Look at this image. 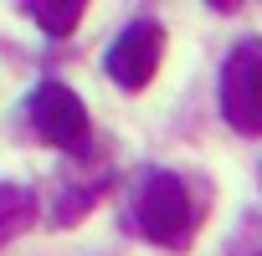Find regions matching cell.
I'll list each match as a JSON object with an SVG mask.
<instances>
[{
	"mask_svg": "<svg viewBox=\"0 0 262 256\" xmlns=\"http://www.w3.org/2000/svg\"><path fill=\"white\" fill-rule=\"evenodd\" d=\"M26 113H31V128H36V139H41V144H52V149H67V154L88 149L93 123H88V108H82V97H77L67 82H57V77L36 82V92H31Z\"/></svg>",
	"mask_w": 262,
	"mask_h": 256,
	"instance_id": "cell-3",
	"label": "cell"
},
{
	"mask_svg": "<svg viewBox=\"0 0 262 256\" xmlns=\"http://www.w3.org/2000/svg\"><path fill=\"white\" fill-rule=\"evenodd\" d=\"M134 225H139L144 241H155L165 251H185L195 225H201L190 185L170 169H149L144 185H139V200H134Z\"/></svg>",
	"mask_w": 262,
	"mask_h": 256,
	"instance_id": "cell-1",
	"label": "cell"
},
{
	"mask_svg": "<svg viewBox=\"0 0 262 256\" xmlns=\"http://www.w3.org/2000/svg\"><path fill=\"white\" fill-rule=\"evenodd\" d=\"M257 256H262V251H257Z\"/></svg>",
	"mask_w": 262,
	"mask_h": 256,
	"instance_id": "cell-7",
	"label": "cell"
},
{
	"mask_svg": "<svg viewBox=\"0 0 262 256\" xmlns=\"http://www.w3.org/2000/svg\"><path fill=\"white\" fill-rule=\"evenodd\" d=\"M216 97H221V118L236 134H247V139L262 134V36H242L226 52Z\"/></svg>",
	"mask_w": 262,
	"mask_h": 256,
	"instance_id": "cell-2",
	"label": "cell"
},
{
	"mask_svg": "<svg viewBox=\"0 0 262 256\" xmlns=\"http://www.w3.org/2000/svg\"><path fill=\"white\" fill-rule=\"evenodd\" d=\"M36 225V195L26 185H0V246Z\"/></svg>",
	"mask_w": 262,
	"mask_h": 256,
	"instance_id": "cell-5",
	"label": "cell"
},
{
	"mask_svg": "<svg viewBox=\"0 0 262 256\" xmlns=\"http://www.w3.org/2000/svg\"><path fill=\"white\" fill-rule=\"evenodd\" d=\"M26 16L47 36H72L82 21V0H26Z\"/></svg>",
	"mask_w": 262,
	"mask_h": 256,
	"instance_id": "cell-6",
	"label": "cell"
},
{
	"mask_svg": "<svg viewBox=\"0 0 262 256\" xmlns=\"http://www.w3.org/2000/svg\"><path fill=\"white\" fill-rule=\"evenodd\" d=\"M160 57H165V26H160L155 16H139V21H128V26L113 36V46H108L103 67H108V77H113L118 87L139 92V87H149V82H155Z\"/></svg>",
	"mask_w": 262,
	"mask_h": 256,
	"instance_id": "cell-4",
	"label": "cell"
}]
</instances>
